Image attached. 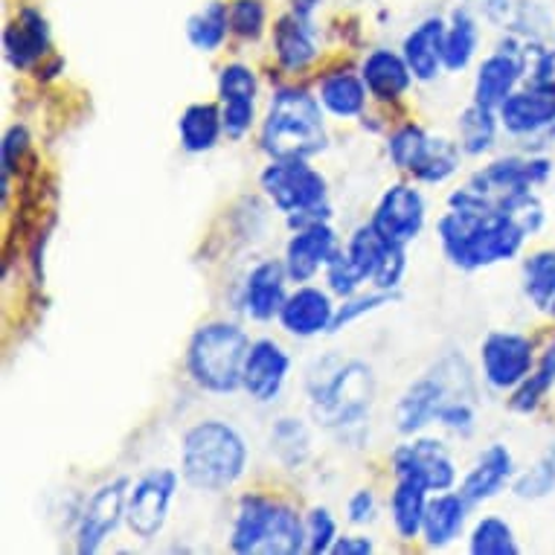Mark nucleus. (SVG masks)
<instances>
[{
    "label": "nucleus",
    "instance_id": "f257e3e1",
    "mask_svg": "<svg viewBox=\"0 0 555 555\" xmlns=\"http://www.w3.org/2000/svg\"><path fill=\"white\" fill-rule=\"evenodd\" d=\"M442 250L456 268L477 271L518 254L527 230L503 210H454L437 224Z\"/></svg>",
    "mask_w": 555,
    "mask_h": 555
},
{
    "label": "nucleus",
    "instance_id": "f03ea898",
    "mask_svg": "<svg viewBox=\"0 0 555 555\" xmlns=\"http://www.w3.org/2000/svg\"><path fill=\"white\" fill-rule=\"evenodd\" d=\"M247 446L233 425L219 420L198 422L183 434L181 474L198 492H224L245 474Z\"/></svg>",
    "mask_w": 555,
    "mask_h": 555
},
{
    "label": "nucleus",
    "instance_id": "7ed1b4c3",
    "mask_svg": "<svg viewBox=\"0 0 555 555\" xmlns=\"http://www.w3.org/2000/svg\"><path fill=\"white\" fill-rule=\"evenodd\" d=\"M320 375L309 373L311 410L323 428L349 430L358 428L370 416L375 396L373 370L361 361H320Z\"/></svg>",
    "mask_w": 555,
    "mask_h": 555
},
{
    "label": "nucleus",
    "instance_id": "20e7f679",
    "mask_svg": "<svg viewBox=\"0 0 555 555\" xmlns=\"http://www.w3.org/2000/svg\"><path fill=\"white\" fill-rule=\"evenodd\" d=\"M262 149L273 160H306L326 149L320 100L302 88H283L273 96L262 126Z\"/></svg>",
    "mask_w": 555,
    "mask_h": 555
},
{
    "label": "nucleus",
    "instance_id": "39448f33",
    "mask_svg": "<svg viewBox=\"0 0 555 555\" xmlns=\"http://www.w3.org/2000/svg\"><path fill=\"white\" fill-rule=\"evenodd\" d=\"M250 340L233 323H207L190 340L186 366L192 382L207 392H233L242 387Z\"/></svg>",
    "mask_w": 555,
    "mask_h": 555
},
{
    "label": "nucleus",
    "instance_id": "423d86ee",
    "mask_svg": "<svg viewBox=\"0 0 555 555\" xmlns=\"http://www.w3.org/2000/svg\"><path fill=\"white\" fill-rule=\"evenodd\" d=\"M454 399H474V378L463 356L442 358L430 373L410 384L396 408L399 430L404 437L420 434L430 422H439L442 408Z\"/></svg>",
    "mask_w": 555,
    "mask_h": 555
},
{
    "label": "nucleus",
    "instance_id": "0eeeda50",
    "mask_svg": "<svg viewBox=\"0 0 555 555\" xmlns=\"http://www.w3.org/2000/svg\"><path fill=\"white\" fill-rule=\"evenodd\" d=\"M262 190L294 230L328 219L326 178L306 160H273L262 172Z\"/></svg>",
    "mask_w": 555,
    "mask_h": 555
},
{
    "label": "nucleus",
    "instance_id": "6e6552de",
    "mask_svg": "<svg viewBox=\"0 0 555 555\" xmlns=\"http://www.w3.org/2000/svg\"><path fill=\"white\" fill-rule=\"evenodd\" d=\"M550 160L541 157H503L474 175L463 190L451 195L454 210H498L501 204L515 195L529 192V186L544 183L550 178Z\"/></svg>",
    "mask_w": 555,
    "mask_h": 555
},
{
    "label": "nucleus",
    "instance_id": "1a4fd4ad",
    "mask_svg": "<svg viewBox=\"0 0 555 555\" xmlns=\"http://www.w3.org/2000/svg\"><path fill=\"white\" fill-rule=\"evenodd\" d=\"M175 489H178V474L172 468H155L134 482V489L128 492L126 520L137 538L152 541L164 529Z\"/></svg>",
    "mask_w": 555,
    "mask_h": 555
},
{
    "label": "nucleus",
    "instance_id": "9d476101",
    "mask_svg": "<svg viewBox=\"0 0 555 555\" xmlns=\"http://www.w3.org/2000/svg\"><path fill=\"white\" fill-rule=\"evenodd\" d=\"M532 340L518 332H492L480 344L482 378L494 390H515L532 373Z\"/></svg>",
    "mask_w": 555,
    "mask_h": 555
},
{
    "label": "nucleus",
    "instance_id": "9b49d317",
    "mask_svg": "<svg viewBox=\"0 0 555 555\" xmlns=\"http://www.w3.org/2000/svg\"><path fill=\"white\" fill-rule=\"evenodd\" d=\"M128 503V480L117 477V480L100 486L93 498L85 506L82 518H79V529H76V550L82 555L100 553L105 538L119 527V520L126 518Z\"/></svg>",
    "mask_w": 555,
    "mask_h": 555
},
{
    "label": "nucleus",
    "instance_id": "f8f14e48",
    "mask_svg": "<svg viewBox=\"0 0 555 555\" xmlns=\"http://www.w3.org/2000/svg\"><path fill=\"white\" fill-rule=\"evenodd\" d=\"M370 224L387 245H408L425 228V198L420 195V190L399 183L384 192Z\"/></svg>",
    "mask_w": 555,
    "mask_h": 555
},
{
    "label": "nucleus",
    "instance_id": "ddd939ff",
    "mask_svg": "<svg viewBox=\"0 0 555 555\" xmlns=\"http://www.w3.org/2000/svg\"><path fill=\"white\" fill-rule=\"evenodd\" d=\"M392 468H396V477H413L425 482L430 492H448L456 482L454 460L437 439H416L410 446L396 448Z\"/></svg>",
    "mask_w": 555,
    "mask_h": 555
},
{
    "label": "nucleus",
    "instance_id": "4468645a",
    "mask_svg": "<svg viewBox=\"0 0 555 555\" xmlns=\"http://www.w3.org/2000/svg\"><path fill=\"white\" fill-rule=\"evenodd\" d=\"M3 53L15 70H29L50 53V24L38 10H24L3 29Z\"/></svg>",
    "mask_w": 555,
    "mask_h": 555
},
{
    "label": "nucleus",
    "instance_id": "2eb2a0df",
    "mask_svg": "<svg viewBox=\"0 0 555 555\" xmlns=\"http://www.w3.org/2000/svg\"><path fill=\"white\" fill-rule=\"evenodd\" d=\"M337 254L335 230L328 228L326 221L300 228L292 236L288 247H285V268L294 283H309L320 273V268H326L328 259Z\"/></svg>",
    "mask_w": 555,
    "mask_h": 555
},
{
    "label": "nucleus",
    "instance_id": "dca6fc26",
    "mask_svg": "<svg viewBox=\"0 0 555 555\" xmlns=\"http://www.w3.org/2000/svg\"><path fill=\"white\" fill-rule=\"evenodd\" d=\"M292 370V358L285 356V349L276 340H256L250 344L245 361V375H242V387H245L256 401H273L283 390L285 378Z\"/></svg>",
    "mask_w": 555,
    "mask_h": 555
},
{
    "label": "nucleus",
    "instance_id": "f3484780",
    "mask_svg": "<svg viewBox=\"0 0 555 555\" xmlns=\"http://www.w3.org/2000/svg\"><path fill=\"white\" fill-rule=\"evenodd\" d=\"M520 76H524V50H518V44L509 41V50L503 44L498 53L489 55L480 64L477 82H474V102L492 111L501 108L503 102L512 96Z\"/></svg>",
    "mask_w": 555,
    "mask_h": 555
},
{
    "label": "nucleus",
    "instance_id": "a211bd4d",
    "mask_svg": "<svg viewBox=\"0 0 555 555\" xmlns=\"http://www.w3.org/2000/svg\"><path fill=\"white\" fill-rule=\"evenodd\" d=\"M335 311L337 309L332 306L326 292L302 285L294 294H288V300H285L283 311H280V320H283V328L288 335L314 337L320 332H332Z\"/></svg>",
    "mask_w": 555,
    "mask_h": 555
},
{
    "label": "nucleus",
    "instance_id": "6ab92c4d",
    "mask_svg": "<svg viewBox=\"0 0 555 555\" xmlns=\"http://www.w3.org/2000/svg\"><path fill=\"white\" fill-rule=\"evenodd\" d=\"M498 111H501V122L509 134H541L555 126V91L529 88L524 93H512Z\"/></svg>",
    "mask_w": 555,
    "mask_h": 555
},
{
    "label": "nucleus",
    "instance_id": "aec40b11",
    "mask_svg": "<svg viewBox=\"0 0 555 555\" xmlns=\"http://www.w3.org/2000/svg\"><path fill=\"white\" fill-rule=\"evenodd\" d=\"M285 280L288 276V268L285 262H276V259H264L250 271L245 283V309L254 320H273L280 318V311L285 306Z\"/></svg>",
    "mask_w": 555,
    "mask_h": 555
},
{
    "label": "nucleus",
    "instance_id": "412c9836",
    "mask_svg": "<svg viewBox=\"0 0 555 555\" xmlns=\"http://www.w3.org/2000/svg\"><path fill=\"white\" fill-rule=\"evenodd\" d=\"M446 21L425 18L401 44V55L408 62L410 74L422 82L437 79L439 70L446 67Z\"/></svg>",
    "mask_w": 555,
    "mask_h": 555
},
{
    "label": "nucleus",
    "instance_id": "4be33fe9",
    "mask_svg": "<svg viewBox=\"0 0 555 555\" xmlns=\"http://www.w3.org/2000/svg\"><path fill=\"white\" fill-rule=\"evenodd\" d=\"M515 474V460H512L509 448L506 446H489L477 456V463L468 474H465L460 494H463L468 506L472 503L492 501L494 494H501L506 489V482Z\"/></svg>",
    "mask_w": 555,
    "mask_h": 555
},
{
    "label": "nucleus",
    "instance_id": "5701e85b",
    "mask_svg": "<svg viewBox=\"0 0 555 555\" xmlns=\"http://www.w3.org/2000/svg\"><path fill=\"white\" fill-rule=\"evenodd\" d=\"M361 79H364L366 91L373 93L375 100L390 102L408 93L413 74H410L404 55L392 53V50H373L366 55Z\"/></svg>",
    "mask_w": 555,
    "mask_h": 555
},
{
    "label": "nucleus",
    "instance_id": "b1692460",
    "mask_svg": "<svg viewBox=\"0 0 555 555\" xmlns=\"http://www.w3.org/2000/svg\"><path fill=\"white\" fill-rule=\"evenodd\" d=\"M276 515V501H268L262 494H247L238 503L233 532H230V550L233 553H259L262 541L271 529V520Z\"/></svg>",
    "mask_w": 555,
    "mask_h": 555
},
{
    "label": "nucleus",
    "instance_id": "393cba45",
    "mask_svg": "<svg viewBox=\"0 0 555 555\" xmlns=\"http://www.w3.org/2000/svg\"><path fill=\"white\" fill-rule=\"evenodd\" d=\"M273 47H276V59L283 64L285 70H302L314 62L318 55V44H314V36L309 29V18H300L297 12L292 15H283L273 27Z\"/></svg>",
    "mask_w": 555,
    "mask_h": 555
},
{
    "label": "nucleus",
    "instance_id": "a878e982",
    "mask_svg": "<svg viewBox=\"0 0 555 555\" xmlns=\"http://www.w3.org/2000/svg\"><path fill=\"white\" fill-rule=\"evenodd\" d=\"M465 509H468V501L454 492H446L428 501L425 524H422L425 544L430 550H439V546H448L454 538H460L465 527Z\"/></svg>",
    "mask_w": 555,
    "mask_h": 555
},
{
    "label": "nucleus",
    "instance_id": "bb28decb",
    "mask_svg": "<svg viewBox=\"0 0 555 555\" xmlns=\"http://www.w3.org/2000/svg\"><path fill=\"white\" fill-rule=\"evenodd\" d=\"M178 134H181V146L190 155L210 152L224 134V117L212 102H195L178 119Z\"/></svg>",
    "mask_w": 555,
    "mask_h": 555
},
{
    "label": "nucleus",
    "instance_id": "cd10ccee",
    "mask_svg": "<svg viewBox=\"0 0 555 555\" xmlns=\"http://www.w3.org/2000/svg\"><path fill=\"white\" fill-rule=\"evenodd\" d=\"M428 486L420 480H413V477H399V482H396L390 512L392 524H396V532H399L404 541H413V538L422 532L425 512H428Z\"/></svg>",
    "mask_w": 555,
    "mask_h": 555
},
{
    "label": "nucleus",
    "instance_id": "c85d7f7f",
    "mask_svg": "<svg viewBox=\"0 0 555 555\" xmlns=\"http://www.w3.org/2000/svg\"><path fill=\"white\" fill-rule=\"evenodd\" d=\"M460 166V149L446 137H425L408 172H413L425 183H442L456 172Z\"/></svg>",
    "mask_w": 555,
    "mask_h": 555
},
{
    "label": "nucleus",
    "instance_id": "c756f323",
    "mask_svg": "<svg viewBox=\"0 0 555 555\" xmlns=\"http://www.w3.org/2000/svg\"><path fill=\"white\" fill-rule=\"evenodd\" d=\"M320 105L335 117H358L366 105V85L356 74H328L320 82Z\"/></svg>",
    "mask_w": 555,
    "mask_h": 555
},
{
    "label": "nucleus",
    "instance_id": "7c9ffc66",
    "mask_svg": "<svg viewBox=\"0 0 555 555\" xmlns=\"http://www.w3.org/2000/svg\"><path fill=\"white\" fill-rule=\"evenodd\" d=\"M230 33V10L221 0H210L207 7L186 21V38L192 47H198L204 53H216Z\"/></svg>",
    "mask_w": 555,
    "mask_h": 555
},
{
    "label": "nucleus",
    "instance_id": "2f4dec72",
    "mask_svg": "<svg viewBox=\"0 0 555 555\" xmlns=\"http://www.w3.org/2000/svg\"><path fill=\"white\" fill-rule=\"evenodd\" d=\"M306 520L285 503H276V515L271 520V529L262 541L259 553H273V555H297L306 550Z\"/></svg>",
    "mask_w": 555,
    "mask_h": 555
},
{
    "label": "nucleus",
    "instance_id": "473e14b6",
    "mask_svg": "<svg viewBox=\"0 0 555 555\" xmlns=\"http://www.w3.org/2000/svg\"><path fill=\"white\" fill-rule=\"evenodd\" d=\"M456 131H460V149H463L465 155L489 152L494 143V134H498L494 111L474 102L472 108H465L460 119H456Z\"/></svg>",
    "mask_w": 555,
    "mask_h": 555
},
{
    "label": "nucleus",
    "instance_id": "72a5a7b5",
    "mask_svg": "<svg viewBox=\"0 0 555 555\" xmlns=\"http://www.w3.org/2000/svg\"><path fill=\"white\" fill-rule=\"evenodd\" d=\"M477 41H480V29H477V21L468 10H456L454 18H451V27L446 33V67L448 70H465L468 62L474 59V50H477Z\"/></svg>",
    "mask_w": 555,
    "mask_h": 555
},
{
    "label": "nucleus",
    "instance_id": "f704fd0d",
    "mask_svg": "<svg viewBox=\"0 0 555 555\" xmlns=\"http://www.w3.org/2000/svg\"><path fill=\"white\" fill-rule=\"evenodd\" d=\"M524 288L538 309H550L555 302V247L538 250L524 262Z\"/></svg>",
    "mask_w": 555,
    "mask_h": 555
},
{
    "label": "nucleus",
    "instance_id": "c9c22d12",
    "mask_svg": "<svg viewBox=\"0 0 555 555\" xmlns=\"http://www.w3.org/2000/svg\"><path fill=\"white\" fill-rule=\"evenodd\" d=\"M309 428L302 425L300 420H280L271 430V451L276 454V460L288 468H297V465L306 463L309 456Z\"/></svg>",
    "mask_w": 555,
    "mask_h": 555
},
{
    "label": "nucleus",
    "instance_id": "e433bc0d",
    "mask_svg": "<svg viewBox=\"0 0 555 555\" xmlns=\"http://www.w3.org/2000/svg\"><path fill=\"white\" fill-rule=\"evenodd\" d=\"M468 550L474 555H515L520 546L506 520L482 518L477 520V527L468 538Z\"/></svg>",
    "mask_w": 555,
    "mask_h": 555
},
{
    "label": "nucleus",
    "instance_id": "4c0bfd02",
    "mask_svg": "<svg viewBox=\"0 0 555 555\" xmlns=\"http://www.w3.org/2000/svg\"><path fill=\"white\" fill-rule=\"evenodd\" d=\"M384 250H387V242H384L378 233H375L373 224H364L358 228L349 238V247H346V259L356 264V271L361 273V280H373L378 264L384 259Z\"/></svg>",
    "mask_w": 555,
    "mask_h": 555
},
{
    "label": "nucleus",
    "instance_id": "58836bf2",
    "mask_svg": "<svg viewBox=\"0 0 555 555\" xmlns=\"http://www.w3.org/2000/svg\"><path fill=\"white\" fill-rule=\"evenodd\" d=\"M268 21L264 0H233L230 3V33H236L245 41H259Z\"/></svg>",
    "mask_w": 555,
    "mask_h": 555
},
{
    "label": "nucleus",
    "instance_id": "ea45409f",
    "mask_svg": "<svg viewBox=\"0 0 555 555\" xmlns=\"http://www.w3.org/2000/svg\"><path fill=\"white\" fill-rule=\"evenodd\" d=\"M555 489V451L541 456L527 474L515 480V494L520 501H541Z\"/></svg>",
    "mask_w": 555,
    "mask_h": 555
},
{
    "label": "nucleus",
    "instance_id": "a19ab883",
    "mask_svg": "<svg viewBox=\"0 0 555 555\" xmlns=\"http://www.w3.org/2000/svg\"><path fill=\"white\" fill-rule=\"evenodd\" d=\"M29 149V131L24 126H12L3 137V146H0V186H3V198L10 192V178L18 172L21 160L27 155Z\"/></svg>",
    "mask_w": 555,
    "mask_h": 555
},
{
    "label": "nucleus",
    "instance_id": "79ce46f5",
    "mask_svg": "<svg viewBox=\"0 0 555 555\" xmlns=\"http://www.w3.org/2000/svg\"><path fill=\"white\" fill-rule=\"evenodd\" d=\"M256 74L247 64H228L219 74V96L221 102L228 100H256Z\"/></svg>",
    "mask_w": 555,
    "mask_h": 555
},
{
    "label": "nucleus",
    "instance_id": "37998d69",
    "mask_svg": "<svg viewBox=\"0 0 555 555\" xmlns=\"http://www.w3.org/2000/svg\"><path fill=\"white\" fill-rule=\"evenodd\" d=\"M306 553L323 555L332 553V546L337 541V520L332 518V512L318 506V509L309 512V518H306Z\"/></svg>",
    "mask_w": 555,
    "mask_h": 555
},
{
    "label": "nucleus",
    "instance_id": "c03bdc74",
    "mask_svg": "<svg viewBox=\"0 0 555 555\" xmlns=\"http://www.w3.org/2000/svg\"><path fill=\"white\" fill-rule=\"evenodd\" d=\"M553 378L544 373V370H538V373H529L524 382L515 387V392H512V410H518V413H532V410L544 401V396L550 392V387H553Z\"/></svg>",
    "mask_w": 555,
    "mask_h": 555
},
{
    "label": "nucleus",
    "instance_id": "a18cd8bd",
    "mask_svg": "<svg viewBox=\"0 0 555 555\" xmlns=\"http://www.w3.org/2000/svg\"><path fill=\"white\" fill-rule=\"evenodd\" d=\"M328 288L337 294V297H352L358 292V285L364 283L361 273L356 271V264L346 259V254H335L326 264Z\"/></svg>",
    "mask_w": 555,
    "mask_h": 555
},
{
    "label": "nucleus",
    "instance_id": "49530a36",
    "mask_svg": "<svg viewBox=\"0 0 555 555\" xmlns=\"http://www.w3.org/2000/svg\"><path fill=\"white\" fill-rule=\"evenodd\" d=\"M425 137H428V134H425V131H422L420 126L399 128V131H396V134L390 137V157H392V164L408 172L410 164H413V157H416L420 146H422V143H425Z\"/></svg>",
    "mask_w": 555,
    "mask_h": 555
},
{
    "label": "nucleus",
    "instance_id": "de8ad7c7",
    "mask_svg": "<svg viewBox=\"0 0 555 555\" xmlns=\"http://www.w3.org/2000/svg\"><path fill=\"white\" fill-rule=\"evenodd\" d=\"M404 268H408V259H404V245H387L384 250V259L375 271L373 283L378 292H392L399 288L401 276H404Z\"/></svg>",
    "mask_w": 555,
    "mask_h": 555
},
{
    "label": "nucleus",
    "instance_id": "09e8293b",
    "mask_svg": "<svg viewBox=\"0 0 555 555\" xmlns=\"http://www.w3.org/2000/svg\"><path fill=\"white\" fill-rule=\"evenodd\" d=\"M390 300H392V292H378V294H370V297H356V300L344 302V306L335 311V323H332V332L349 326L352 320L364 318V314H370V311L382 309V306H387Z\"/></svg>",
    "mask_w": 555,
    "mask_h": 555
},
{
    "label": "nucleus",
    "instance_id": "8fccbe9b",
    "mask_svg": "<svg viewBox=\"0 0 555 555\" xmlns=\"http://www.w3.org/2000/svg\"><path fill=\"white\" fill-rule=\"evenodd\" d=\"M254 102L256 100H228L221 102V117H224V134L238 140L254 126Z\"/></svg>",
    "mask_w": 555,
    "mask_h": 555
},
{
    "label": "nucleus",
    "instance_id": "3c124183",
    "mask_svg": "<svg viewBox=\"0 0 555 555\" xmlns=\"http://www.w3.org/2000/svg\"><path fill=\"white\" fill-rule=\"evenodd\" d=\"M474 420H477V413H474V399L448 401L446 408H442V413H439V425H446L448 430L463 434V437H468L474 430Z\"/></svg>",
    "mask_w": 555,
    "mask_h": 555
},
{
    "label": "nucleus",
    "instance_id": "603ef678",
    "mask_svg": "<svg viewBox=\"0 0 555 555\" xmlns=\"http://www.w3.org/2000/svg\"><path fill=\"white\" fill-rule=\"evenodd\" d=\"M529 67V82L532 88H544V91H555V50H541L535 47L532 62L524 59V70Z\"/></svg>",
    "mask_w": 555,
    "mask_h": 555
},
{
    "label": "nucleus",
    "instance_id": "864d4df0",
    "mask_svg": "<svg viewBox=\"0 0 555 555\" xmlns=\"http://www.w3.org/2000/svg\"><path fill=\"white\" fill-rule=\"evenodd\" d=\"M346 515L352 524H366V520H373L375 515V494L370 489H358L349 503H346Z\"/></svg>",
    "mask_w": 555,
    "mask_h": 555
},
{
    "label": "nucleus",
    "instance_id": "5fc2aeb1",
    "mask_svg": "<svg viewBox=\"0 0 555 555\" xmlns=\"http://www.w3.org/2000/svg\"><path fill=\"white\" fill-rule=\"evenodd\" d=\"M332 553L337 555H370L373 553V541L364 535H344L337 538L335 546H332Z\"/></svg>",
    "mask_w": 555,
    "mask_h": 555
},
{
    "label": "nucleus",
    "instance_id": "6e6d98bb",
    "mask_svg": "<svg viewBox=\"0 0 555 555\" xmlns=\"http://www.w3.org/2000/svg\"><path fill=\"white\" fill-rule=\"evenodd\" d=\"M482 7L489 12V18H503L509 12V0H482Z\"/></svg>",
    "mask_w": 555,
    "mask_h": 555
},
{
    "label": "nucleus",
    "instance_id": "4d7b16f0",
    "mask_svg": "<svg viewBox=\"0 0 555 555\" xmlns=\"http://www.w3.org/2000/svg\"><path fill=\"white\" fill-rule=\"evenodd\" d=\"M538 370H544V373L555 382V344L546 346V352L541 356V366H538Z\"/></svg>",
    "mask_w": 555,
    "mask_h": 555
},
{
    "label": "nucleus",
    "instance_id": "13d9d810",
    "mask_svg": "<svg viewBox=\"0 0 555 555\" xmlns=\"http://www.w3.org/2000/svg\"><path fill=\"white\" fill-rule=\"evenodd\" d=\"M320 0H294V12L300 15V18H311V12L318 7Z\"/></svg>",
    "mask_w": 555,
    "mask_h": 555
},
{
    "label": "nucleus",
    "instance_id": "bf43d9fd",
    "mask_svg": "<svg viewBox=\"0 0 555 555\" xmlns=\"http://www.w3.org/2000/svg\"><path fill=\"white\" fill-rule=\"evenodd\" d=\"M553 309H555V302H553Z\"/></svg>",
    "mask_w": 555,
    "mask_h": 555
}]
</instances>
